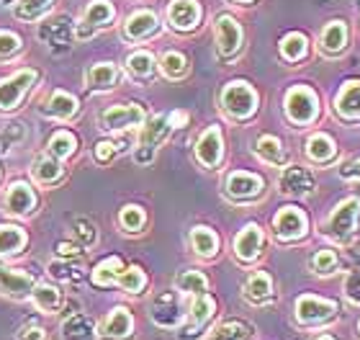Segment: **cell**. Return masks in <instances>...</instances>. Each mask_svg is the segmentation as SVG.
Returning <instances> with one entry per match:
<instances>
[{
    "label": "cell",
    "mask_w": 360,
    "mask_h": 340,
    "mask_svg": "<svg viewBox=\"0 0 360 340\" xmlns=\"http://www.w3.org/2000/svg\"><path fill=\"white\" fill-rule=\"evenodd\" d=\"M221 103H224V108L232 116L245 119V116H250V113L255 111L257 96L248 83H229L224 88V93H221Z\"/></svg>",
    "instance_id": "1"
},
{
    "label": "cell",
    "mask_w": 360,
    "mask_h": 340,
    "mask_svg": "<svg viewBox=\"0 0 360 340\" xmlns=\"http://www.w3.org/2000/svg\"><path fill=\"white\" fill-rule=\"evenodd\" d=\"M34 80H37L34 70H21V73L11 75L8 80H3L0 83V111H11L26 96V91L31 88Z\"/></svg>",
    "instance_id": "2"
},
{
    "label": "cell",
    "mask_w": 360,
    "mask_h": 340,
    "mask_svg": "<svg viewBox=\"0 0 360 340\" xmlns=\"http://www.w3.org/2000/svg\"><path fill=\"white\" fill-rule=\"evenodd\" d=\"M285 113L296 124H309L316 116V96L309 88H293L285 96Z\"/></svg>",
    "instance_id": "3"
},
{
    "label": "cell",
    "mask_w": 360,
    "mask_h": 340,
    "mask_svg": "<svg viewBox=\"0 0 360 340\" xmlns=\"http://www.w3.org/2000/svg\"><path fill=\"white\" fill-rule=\"evenodd\" d=\"M39 37L52 52H70L72 49V26L68 18H54V21L41 23Z\"/></svg>",
    "instance_id": "4"
},
{
    "label": "cell",
    "mask_w": 360,
    "mask_h": 340,
    "mask_svg": "<svg viewBox=\"0 0 360 340\" xmlns=\"http://www.w3.org/2000/svg\"><path fill=\"white\" fill-rule=\"evenodd\" d=\"M152 320L162 327H175L183 320V304L175 291H162L152 302Z\"/></svg>",
    "instance_id": "5"
},
{
    "label": "cell",
    "mask_w": 360,
    "mask_h": 340,
    "mask_svg": "<svg viewBox=\"0 0 360 340\" xmlns=\"http://www.w3.org/2000/svg\"><path fill=\"white\" fill-rule=\"evenodd\" d=\"M335 312H338V304L316 299V296H301L299 302H296V317H299V322H304V325L324 322V320H330Z\"/></svg>",
    "instance_id": "6"
},
{
    "label": "cell",
    "mask_w": 360,
    "mask_h": 340,
    "mask_svg": "<svg viewBox=\"0 0 360 340\" xmlns=\"http://www.w3.org/2000/svg\"><path fill=\"white\" fill-rule=\"evenodd\" d=\"M37 287L34 276L23 271H15V268H6L0 265V294L13 296V299H23L26 294H31Z\"/></svg>",
    "instance_id": "7"
},
{
    "label": "cell",
    "mask_w": 360,
    "mask_h": 340,
    "mask_svg": "<svg viewBox=\"0 0 360 340\" xmlns=\"http://www.w3.org/2000/svg\"><path fill=\"white\" fill-rule=\"evenodd\" d=\"M358 209H360V201L358 199H347L340 204V209H335L330 220V234L332 237H340V240H345L347 234L355 229V220H358Z\"/></svg>",
    "instance_id": "8"
},
{
    "label": "cell",
    "mask_w": 360,
    "mask_h": 340,
    "mask_svg": "<svg viewBox=\"0 0 360 340\" xmlns=\"http://www.w3.org/2000/svg\"><path fill=\"white\" fill-rule=\"evenodd\" d=\"M105 129H129L136 127L144 121V111L134 103H124V106H111L108 111H103L101 116Z\"/></svg>",
    "instance_id": "9"
},
{
    "label": "cell",
    "mask_w": 360,
    "mask_h": 340,
    "mask_svg": "<svg viewBox=\"0 0 360 340\" xmlns=\"http://www.w3.org/2000/svg\"><path fill=\"white\" fill-rule=\"evenodd\" d=\"M307 229V217L299 212V209H293V206H283L276 217V234L281 240H296L301 237Z\"/></svg>",
    "instance_id": "10"
},
{
    "label": "cell",
    "mask_w": 360,
    "mask_h": 340,
    "mask_svg": "<svg viewBox=\"0 0 360 340\" xmlns=\"http://www.w3.org/2000/svg\"><path fill=\"white\" fill-rule=\"evenodd\" d=\"M113 18V8L108 0H93L88 6V11H85V18L83 23L77 26V37L80 39H88L93 31L98 29V26H103V23H108Z\"/></svg>",
    "instance_id": "11"
},
{
    "label": "cell",
    "mask_w": 360,
    "mask_h": 340,
    "mask_svg": "<svg viewBox=\"0 0 360 340\" xmlns=\"http://www.w3.org/2000/svg\"><path fill=\"white\" fill-rule=\"evenodd\" d=\"M217 42H219V52L229 57L240 49V42H242V31H240V23L234 21L232 15H219L217 21Z\"/></svg>",
    "instance_id": "12"
},
{
    "label": "cell",
    "mask_w": 360,
    "mask_h": 340,
    "mask_svg": "<svg viewBox=\"0 0 360 340\" xmlns=\"http://www.w3.org/2000/svg\"><path fill=\"white\" fill-rule=\"evenodd\" d=\"M314 189V178L309 170L304 168L293 165V168H285L283 173H281V191L283 194H293V196H304L309 191Z\"/></svg>",
    "instance_id": "13"
},
{
    "label": "cell",
    "mask_w": 360,
    "mask_h": 340,
    "mask_svg": "<svg viewBox=\"0 0 360 340\" xmlns=\"http://www.w3.org/2000/svg\"><path fill=\"white\" fill-rule=\"evenodd\" d=\"M195 155H198V160H201L203 165L209 168L219 165V160H221V134H219L217 127L203 132L198 144H195Z\"/></svg>",
    "instance_id": "14"
},
{
    "label": "cell",
    "mask_w": 360,
    "mask_h": 340,
    "mask_svg": "<svg viewBox=\"0 0 360 340\" xmlns=\"http://www.w3.org/2000/svg\"><path fill=\"white\" fill-rule=\"evenodd\" d=\"M6 212L8 214H29L37 204V196H34V191L26 186V183H13L6 194Z\"/></svg>",
    "instance_id": "15"
},
{
    "label": "cell",
    "mask_w": 360,
    "mask_h": 340,
    "mask_svg": "<svg viewBox=\"0 0 360 340\" xmlns=\"http://www.w3.org/2000/svg\"><path fill=\"white\" fill-rule=\"evenodd\" d=\"M198 15H201V8L195 0H173V6L167 11V18L175 29H193L198 23Z\"/></svg>",
    "instance_id": "16"
},
{
    "label": "cell",
    "mask_w": 360,
    "mask_h": 340,
    "mask_svg": "<svg viewBox=\"0 0 360 340\" xmlns=\"http://www.w3.org/2000/svg\"><path fill=\"white\" fill-rule=\"evenodd\" d=\"M260 189H263V181L252 173H232L229 181H226V191H229V196H234V199L257 196Z\"/></svg>",
    "instance_id": "17"
},
{
    "label": "cell",
    "mask_w": 360,
    "mask_h": 340,
    "mask_svg": "<svg viewBox=\"0 0 360 340\" xmlns=\"http://www.w3.org/2000/svg\"><path fill=\"white\" fill-rule=\"evenodd\" d=\"M260 245H263V232H260L255 225L245 227V229L237 234V240H234V250H237V256H240L242 260H252V258L260 253Z\"/></svg>",
    "instance_id": "18"
},
{
    "label": "cell",
    "mask_w": 360,
    "mask_h": 340,
    "mask_svg": "<svg viewBox=\"0 0 360 340\" xmlns=\"http://www.w3.org/2000/svg\"><path fill=\"white\" fill-rule=\"evenodd\" d=\"M211 315H214V302H211L206 294L195 296L193 307H191V317H188V333H186V338H193V335H198V330H201V327L209 322Z\"/></svg>",
    "instance_id": "19"
},
{
    "label": "cell",
    "mask_w": 360,
    "mask_h": 340,
    "mask_svg": "<svg viewBox=\"0 0 360 340\" xmlns=\"http://www.w3.org/2000/svg\"><path fill=\"white\" fill-rule=\"evenodd\" d=\"M131 315H129V310H124V307H116V310L105 317L103 322V335H108V338H127L129 333H131Z\"/></svg>",
    "instance_id": "20"
},
{
    "label": "cell",
    "mask_w": 360,
    "mask_h": 340,
    "mask_svg": "<svg viewBox=\"0 0 360 340\" xmlns=\"http://www.w3.org/2000/svg\"><path fill=\"white\" fill-rule=\"evenodd\" d=\"M338 111L345 119H360V83H345V88L340 91Z\"/></svg>",
    "instance_id": "21"
},
{
    "label": "cell",
    "mask_w": 360,
    "mask_h": 340,
    "mask_svg": "<svg viewBox=\"0 0 360 340\" xmlns=\"http://www.w3.org/2000/svg\"><path fill=\"white\" fill-rule=\"evenodd\" d=\"M155 26H158V15L152 13V11H136L127 21V29L124 31H127L129 39H142L147 34H152Z\"/></svg>",
    "instance_id": "22"
},
{
    "label": "cell",
    "mask_w": 360,
    "mask_h": 340,
    "mask_svg": "<svg viewBox=\"0 0 360 340\" xmlns=\"http://www.w3.org/2000/svg\"><path fill=\"white\" fill-rule=\"evenodd\" d=\"M167 132H170V121H167L165 116H155V119L142 129L139 147H150V150H155V147L167 137Z\"/></svg>",
    "instance_id": "23"
},
{
    "label": "cell",
    "mask_w": 360,
    "mask_h": 340,
    "mask_svg": "<svg viewBox=\"0 0 360 340\" xmlns=\"http://www.w3.org/2000/svg\"><path fill=\"white\" fill-rule=\"evenodd\" d=\"M88 77H90V85L96 91H111L116 77H119V70L113 68L111 62H98V65H93Z\"/></svg>",
    "instance_id": "24"
},
{
    "label": "cell",
    "mask_w": 360,
    "mask_h": 340,
    "mask_svg": "<svg viewBox=\"0 0 360 340\" xmlns=\"http://www.w3.org/2000/svg\"><path fill=\"white\" fill-rule=\"evenodd\" d=\"M124 271V265H121L119 258H105L103 263L96 265V271H93V284L98 287H108V284H116Z\"/></svg>",
    "instance_id": "25"
},
{
    "label": "cell",
    "mask_w": 360,
    "mask_h": 340,
    "mask_svg": "<svg viewBox=\"0 0 360 340\" xmlns=\"http://www.w3.org/2000/svg\"><path fill=\"white\" fill-rule=\"evenodd\" d=\"M31 175H34L39 183H54L62 175L60 160H54V158L34 160V165H31Z\"/></svg>",
    "instance_id": "26"
},
{
    "label": "cell",
    "mask_w": 360,
    "mask_h": 340,
    "mask_svg": "<svg viewBox=\"0 0 360 340\" xmlns=\"http://www.w3.org/2000/svg\"><path fill=\"white\" fill-rule=\"evenodd\" d=\"M270 289H273V284H270L268 273H252L245 284V296L250 302H265L270 296Z\"/></svg>",
    "instance_id": "27"
},
{
    "label": "cell",
    "mask_w": 360,
    "mask_h": 340,
    "mask_svg": "<svg viewBox=\"0 0 360 340\" xmlns=\"http://www.w3.org/2000/svg\"><path fill=\"white\" fill-rule=\"evenodd\" d=\"M46 111H49V116H54V119H70V116L77 111V101L72 99L70 93L57 91V93H52Z\"/></svg>",
    "instance_id": "28"
},
{
    "label": "cell",
    "mask_w": 360,
    "mask_h": 340,
    "mask_svg": "<svg viewBox=\"0 0 360 340\" xmlns=\"http://www.w3.org/2000/svg\"><path fill=\"white\" fill-rule=\"evenodd\" d=\"M191 242H193L195 253H198V256H203V258H211L219 248L217 234L211 232V229H206V227H195L193 232H191Z\"/></svg>",
    "instance_id": "29"
},
{
    "label": "cell",
    "mask_w": 360,
    "mask_h": 340,
    "mask_svg": "<svg viewBox=\"0 0 360 340\" xmlns=\"http://www.w3.org/2000/svg\"><path fill=\"white\" fill-rule=\"evenodd\" d=\"M26 245V232L18 227H0V256H11Z\"/></svg>",
    "instance_id": "30"
},
{
    "label": "cell",
    "mask_w": 360,
    "mask_h": 340,
    "mask_svg": "<svg viewBox=\"0 0 360 340\" xmlns=\"http://www.w3.org/2000/svg\"><path fill=\"white\" fill-rule=\"evenodd\" d=\"M347 39V29L342 21H332L322 34V49L324 52H340L345 46Z\"/></svg>",
    "instance_id": "31"
},
{
    "label": "cell",
    "mask_w": 360,
    "mask_h": 340,
    "mask_svg": "<svg viewBox=\"0 0 360 340\" xmlns=\"http://www.w3.org/2000/svg\"><path fill=\"white\" fill-rule=\"evenodd\" d=\"M257 155H260L265 163H273V165H283L285 163V152L276 137H260V139H257Z\"/></svg>",
    "instance_id": "32"
},
{
    "label": "cell",
    "mask_w": 360,
    "mask_h": 340,
    "mask_svg": "<svg viewBox=\"0 0 360 340\" xmlns=\"http://www.w3.org/2000/svg\"><path fill=\"white\" fill-rule=\"evenodd\" d=\"M178 289H180V291H186V294L201 296V294H206L209 281H206V276H203V273H198V271H183L178 276Z\"/></svg>",
    "instance_id": "33"
},
{
    "label": "cell",
    "mask_w": 360,
    "mask_h": 340,
    "mask_svg": "<svg viewBox=\"0 0 360 340\" xmlns=\"http://www.w3.org/2000/svg\"><path fill=\"white\" fill-rule=\"evenodd\" d=\"M307 152L311 160L322 163V160H330L332 155H335V142H332L327 134H314L307 142Z\"/></svg>",
    "instance_id": "34"
},
{
    "label": "cell",
    "mask_w": 360,
    "mask_h": 340,
    "mask_svg": "<svg viewBox=\"0 0 360 340\" xmlns=\"http://www.w3.org/2000/svg\"><path fill=\"white\" fill-rule=\"evenodd\" d=\"M31 296H34V304H37L39 310H44V312L57 310V307H60V302H62V294L54 287H34Z\"/></svg>",
    "instance_id": "35"
},
{
    "label": "cell",
    "mask_w": 360,
    "mask_h": 340,
    "mask_svg": "<svg viewBox=\"0 0 360 340\" xmlns=\"http://www.w3.org/2000/svg\"><path fill=\"white\" fill-rule=\"evenodd\" d=\"M77 147L75 137L70 134V132H57V134L49 139V152H52L54 158H68V155H72V150Z\"/></svg>",
    "instance_id": "36"
},
{
    "label": "cell",
    "mask_w": 360,
    "mask_h": 340,
    "mask_svg": "<svg viewBox=\"0 0 360 340\" xmlns=\"http://www.w3.org/2000/svg\"><path fill=\"white\" fill-rule=\"evenodd\" d=\"M281 54L285 60H301L307 54V39L301 34H288V37L281 42Z\"/></svg>",
    "instance_id": "37"
},
{
    "label": "cell",
    "mask_w": 360,
    "mask_h": 340,
    "mask_svg": "<svg viewBox=\"0 0 360 340\" xmlns=\"http://www.w3.org/2000/svg\"><path fill=\"white\" fill-rule=\"evenodd\" d=\"M116 284H121V289L129 291V294H136V291H142V287L147 284V279H144L142 268L131 265V268H127V271H121V276H119Z\"/></svg>",
    "instance_id": "38"
},
{
    "label": "cell",
    "mask_w": 360,
    "mask_h": 340,
    "mask_svg": "<svg viewBox=\"0 0 360 340\" xmlns=\"http://www.w3.org/2000/svg\"><path fill=\"white\" fill-rule=\"evenodd\" d=\"M186 57L178 52H165L162 54V73H165L167 77H173V80H178V77L186 75Z\"/></svg>",
    "instance_id": "39"
},
{
    "label": "cell",
    "mask_w": 360,
    "mask_h": 340,
    "mask_svg": "<svg viewBox=\"0 0 360 340\" xmlns=\"http://www.w3.org/2000/svg\"><path fill=\"white\" fill-rule=\"evenodd\" d=\"M52 0H18V6H15V15L23 18V21H34L39 18V13H44L46 8H49Z\"/></svg>",
    "instance_id": "40"
},
{
    "label": "cell",
    "mask_w": 360,
    "mask_h": 340,
    "mask_svg": "<svg viewBox=\"0 0 360 340\" xmlns=\"http://www.w3.org/2000/svg\"><path fill=\"white\" fill-rule=\"evenodd\" d=\"M127 65L136 77H147V75H152V70H155V60H152L150 52H134L129 57Z\"/></svg>",
    "instance_id": "41"
},
{
    "label": "cell",
    "mask_w": 360,
    "mask_h": 340,
    "mask_svg": "<svg viewBox=\"0 0 360 340\" xmlns=\"http://www.w3.org/2000/svg\"><path fill=\"white\" fill-rule=\"evenodd\" d=\"M211 340H250V330L242 322H224L217 327Z\"/></svg>",
    "instance_id": "42"
},
{
    "label": "cell",
    "mask_w": 360,
    "mask_h": 340,
    "mask_svg": "<svg viewBox=\"0 0 360 340\" xmlns=\"http://www.w3.org/2000/svg\"><path fill=\"white\" fill-rule=\"evenodd\" d=\"M335 265H338V256L332 250H319L314 256V260H311V268L316 273H330L335 271Z\"/></svg>",
    "instance_id": "43"
},
{
    "label": "cell",
    "mask_w": 360,
    "mask_h": 340,
    "mask_svg": "<svg viewBox=\"0 0 360 340\" xmlns=\"http://www.w3.org/2000/svg\"><path fill=\"white\" fill-rule=\"evenodd\" d=\"M121 225L127 227L129 232H136V229L144 225V212L139 206H127V209L121 212Z\"/></svg>",
    "instance_id": "44"
},
{
    "label": "cell",
    "mask_w": 360,
    "mask_h": 340,
    "mask_svg": "<svg viewBox=\"0 0 360 340\" xmlns=\"http://www.w3.org/2000/svg\"><path fill=\"white\" fill-rule=\"evenodd\" d=\"M21 49V39L11 34V31H0V60H6L11 54H15Z\"/></svg>",
    "instance_id": "45"
},
{
    "label": "cell",
    "mask_w": 360,
    "mask_h": 340,
    "mask_svg": "<svg viewBox=\"0 0 360 340\" xmlns=\"http://www.w3.org/2000/svg\"><path fill=\"white\" fill-rule=\"evenodd\" d=\"M345 294L350 302L360 304V271H353L345 281Z\"/></svg>",
    "instance_id": "46"
},
{
    "label": "cell",
    "mask_w": 360,
    "mask_h": 340,
    "mask_svg": "<svg viewBox=\"0 0 360 340\" xmlns=\"http://www.w3.org/2000/svg\"><path fill=\"white\" fill-rule=\"evenodd\" d=\"M75 234H77V237L83 234V242H80V245H88V242L96 240V232H93V227H90L88 220H77L75 222Z\"/></svg>",
    "instance_id": "47"
},
{
    "label": "cell",
    "mask_w": 360,
    "mask_h": 340,
    "mask_svg": "<svg viewBox=\"0 0 360 340\" xmlns=\"http://www.w3.org/2000/svg\"><path fill=\"white\" fill-rule=\"evenodd\" d=\"M113 152H116L113 142H98L96 144V160L98 163H108V160L113 158Z\"/></svg>",
    "instance_id": "48"
},
{
    "label": "cell",
    "mask_w": 360,
    "mask_h": 340,
    "mask_svg": "<svg viewBox=\"0 0 360 340\" xmlns=\"http://www.w3.org/2000/svg\"><path fill=\"white\" fill-rule=\"evenodd\" d=\"M44 338H46V333L39 325H26L21 333H18V340H44Z\"/></svg>",
    "instance_id": "49"
},
{
    "label": "cell",
    "mask_w": 360,
    "mask_h": 340,
    "mask_svg": "<svg viewBox=\"0 0 360 340\" xmlns=\"http://www.w3.org/2000/svg\"><path fill=\"white\" fill-rule=\"evenodd\" d=\"M340 173L345 175V178H360V160H355V163H347Z\"/></svg>",
    "instance_id": "50"
},
{
    "label": "cell",
    "mask_w": 360,
    "mask_h": 340,
    "mask_svg": "<svg viewBox=\"0 0 360 340\" xmlns=\"http://www.w3.org/2000/svg\"><path fill=\"white\" fill-rule=\"evenodd\" d=\"M80 250L83 248H75V245H68V242H62V245H57V253H60V256H77V253H80Z\"/></svg>",
    "instance_id": "51"
},
{
    "label": "cell",
    "mask_w": 360,
    "mask_h": 340,
    "mask_svg": "<svg viewBox=\"0 0 360 340\" xmlns=\"http://www.w3.org/2000/svg\"><path fill=\"white\" fill-rule=\"evenodd\" d=\"M167 121H170V127H173V124H186V113H173V116H170V119H167Z\"/></svg>",
    "instance_id": "52"
},
{
    "label": "cell",
    "mask_w": 360,
    "mask_h": 340,
    "mask_svg": "<svg viewBox=\"0 0 360 340\" xmlns=\"http://www.w3.org/2000/svg\"><path fill=\"white\" fill-rule=\"evenodd\" d=\"M316 340H335V338H332V335H319Z\"/></svg>",
    "instance_id": "53"
},
{
    "label": "cell",
    "mask_w": 360,
    "mask_h": 340,
    "mask_svg": "<svg viewBox=\"0 0 360 340\" xmlns=\"http://www.w3.org/2000/svg\"><path fill=\"white\" fill-rule=\"evenodd\" d=\"M3 3H11V0H3Z\"/></svg>",
    "instance_id": "54"
},
{
    "label": "cell",
    "mask_w": 360,
    "mask_h": 340,
    "mask_svg": "<svg viewBox=\"0 0 360 340\" xmlns=\"http://www.w3.org/2000/svg\"><path fill=\"white\" fill-rule=\"evenodd\" d=\"M240 3H248V0H240Z\"/></svg>",
    "instance_id": "55"
}]
</instances>
